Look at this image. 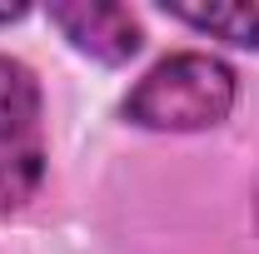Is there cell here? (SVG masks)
<instances>
[{
  "mask_svg": "<svg viewBox=\"0 0 259 254\" xmlns=\"http://www.w3.org/2000/svg\"><path fill=\"white\" fill-rule=\"evenodd\" d=\"M160 15L229 50H259V5H244V0L239 5H160Z\"/></svg>",
  "mask_w": 259,
  "mask_h": 254,
  "instance_id": "277c9868",
  "label": "cell"
},
{
  "mask_svg": "<svg viewBox=\"0 0 259 254\" xmlns=\"http://www.w3.org/2000/svg\"><path fill=\"white\" fill-rule=\"evenodd\" d=\"M50 30L85 60L120 70L145 50V25L130 5H110V0H75V5H50L45 10Z\"/></svg>",
  "mask_w": 259,
  "mask_h": 254,
  "instance_id": "3957f363",
  "label": "cell"
},
{
  "mask_svg": "<svg viewBox=\"0 0 259 254\" xmlns=\"http://www.w3.org/2000/svg\"><path fill=\"white\" fill-rule=\"evenodd\" d=\"M25 15H30V10H25V5H10V10H0V25H20V20H25Z\"/></svg>",
  "mask_w": 259,
  "mask_h": 254,
  "instance_id": "5b68a950",
  "label": "cell"
},
{
  "mask_svg": "<svg viewBox=\"0 0 259 254\" xmlns=\"http://www.w3.org/2000/svg\"><path fill=\"white\" fill-rule=\"evenodd\" d=\"M50 170L45 85L30 60L0 50V215L25 209Z\"/></svg>",
  "mask_w": 259,
  "mask_h": 254,
  "instance_id": "7a4b0ae2",
  "label": "cell"
},
{
  "mask_svg": "<svg viewBox=\"0 0 259 254\" xmlns=\"http://www.w3.org/2000/svg\"><path fill=\"white\" fill-rule=\"evenodd\" d=\"M239 105V70L214 50H169L120 100V120L145 135H204Z\"/></svg>",
  "mask_w": 259,
  "mask_h": 254,
  "instance_id": "6da1fadb",
  "label": "cell"
}]
</instances>
